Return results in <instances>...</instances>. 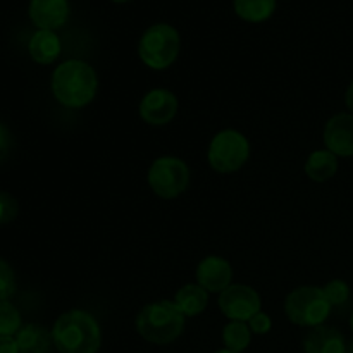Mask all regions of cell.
Segmentation results:
<instances>
[{"mask_svg":"<svg viewBox=\"0 0 353 353\" xmlns=\"http://www.w3.org/2000/svg\"><path fill=\"white\" fill-rule=\"evenodd\" d=\"M50 86L59 103L69 109H81L95 99L99 78L95 69L85 61L69 59L55 68Z\"/></svg>","mask_w":353,"mask_h":353,"instance_id":"cell-1","label":"cell"},{"mask_svg":"<svg viewBox=\"0 0 353 353\" xmlns=\"http://www.w3.org/2000/svg\"><path fill=\"white\" fill-rule=\"evenodd\" d=\"M52 338L59 353H97L102 345V331L95 317L78 309L57 317Z\"/></svg>","mask_w":353,"mask_h":353,"instance_id":"cell-2","label":"cell"},{"mask_svg":"<svg viewBox=\"0 0 353 353\" xmlns=\"http://www.w3.org/2000/svg\"><path fill=\"white\" fill-rule=\"evenodd\" d=\"M185 330V316L171 300H161L143 307L137 316V331L145 341L169 345Z\"/></svg>","mask_w":353,"mask_h":353,"instance_id":"cell-3","label":"cell"},{"mask_svg":"<svg viewBox=\"0 0 353 353\" xmlns=\"http://www.w3.org/2000/svg\"><path fill=\"white\" fill-rule=\"evenodd\" d=\"M179 48H181V38L178 30L171 24L159 23L141 34L138 54L145 65L155 71H162L174 64L179 55Z\"/></svg>","mask_w":353,"mask_h":353,"instance_id":"cell-4","label":"cell"},{"mask_svg":"<svg viewBox=\"0 0 353 353\" xmlns=\"http://www.w3.org/2000/svg\"><path fill=\"white\" fill-rule=\"evenodd\" d=\"M331 303L327 302L323 288L317 286H300L288 293L285 300V314L293 324L303 327L323 326L330 317Z\"/></svg>","mask_w":353,"mask_h":353,"instance_id":"cell-5","label":"cell"},{"mask_svg":"<svg viewBox=\"0 0 353 353\" xmlns=\"http://www.w3.org/2000/svg\"><path fill=\"white\" fill-rule=\"evenodd\" d=\"M250 157V143L247 137L236 130H223L212 138L207 159L214 171L221 174L234 172L243 168Z\"/></svg>","mask_w":353,"mask_h":353,"instance_id":"cell-6","label":"cell"},{"mask_svg":"<svg viewBox=\"0 0 353 353\" xmlns=\"http://www.w3.org/2000/svg\"><path fill=\"white\" fill-rule=\"evenodd\" d=\"M147 179L155 195L171 200L186 192L190 185V169L181 159L165 155L155 159L148 169Z\"/></svg>","mask_w":353,"mask_h":353,"instance_id":"cell-7","label":"cell"},{"mask_svg":"<svg viewBox=\"0 0 353 353\" xmlns=\"http://www.w3.org/2000/svg\"><path fill=\"white\" fill-rule=\"evenodd\" d=\"M219 309L230 321L248 323L261 312V295L247 285H231L219 293Z\"/></svg>","mask_w":353,"mask_h":353,"instance_id":"cell-8","label":"cell"},{"mask_svg":"<svg viewBox=\"0 0 353 353\" xmlns=\"http://www.w3.org/2000/svg\"><path fill=\"white\" fill-rule=\"evenodd\" d=\"M178 99L171 90L154 88L140 102V116L141 119L152 126H164L171 123L178 114Z\"/></svg>","mask_w":353,"mask_h":353,"instance_id":"cell-9","label":"cell"},{"mask_svg":"<svg viewBox=\"0 0 353 353\" xmlns=\"http://www.w3.org/2000/svg\"><path fill=\"white\" fill-rule=\"evenodd\" d=\"M326 150L336 157H353V114H336L324 126Z\"/></svg>","mask_w":353,"mask_h":353,"instance_id":"cell-10","label":"cell"},{"mask_svg":"<svg viewBox=\"0 0 353 353\" xmlns=\"http://www.w3.org/2000/svg\"><path fill=\"white\" fill-rule=\"evenodd\" d=\"M196 281L207 293H223L233 281V268L226 259L209 255L196 268Z\"/></svg>","mask_w":353,"mask_h":353,"instance_id":"cell-11","label":"cell"},{"mask_svg":"<svg viewBox=\"0 0 353 353\" xmlns=\"http://www.w3.org/2000/svg\"><path fill=\"white\" fill-rule=\"evenodd\" d=\"M30 19L38 30H57L64 26L69 17L68 0H31Z\"/></svg>","mask_w":353,"mask_h":353,"instance_id":"cell-12","label":"cell"},{"mask_svg":"<svg viewBox=\"0 0 353 353\" xmlns=\"http://www.w3.org/2000/svg\"><path fill=\"white\" fill-rule=\"evenodd\" d=\"M305 353H347L345 336L334 327L317 326L309 331L303 340Z\"/></svg>","mask_w":353,"mask_h":353,"instance_id":"cell-13","label":"cell"},{"mask_svg":"<svg viewBox=\"0 0 353 353\" xmlns=\"http://www.w3.org/2000/svg\"><path fill=\"white\" fill-rule=\"evenodd\" d=\"M61 40H59L57 34L50 30H38L37 33L31 37L30 45H28V50H30L31 59H33L37 64H52L54 61H57L59 55H61Z\"/></svg>","mask_w":353,"mask_h":353,"instance_id":"cell-14","label":"cell"},{"mask_svg":"<svg viewBox=\"0 0 353 353\" xmlns=\"http://www.w3.org/2000/svg\"><path fill=\"white\" fill-rule=\"evenodd\" d=\"M19 353H48L54 347L52 331L40 324H26L16 334Z\"/></svg>","mask_w":353,"mask_h":353,"instance_id":"cell-15","label":"cell"},{"mask_svg":"<svg viewBox=\"0 0 353 353\" xmlns=\"http://www.w3.org/2000/svg\"><path fill=\"white\" fill-rule=\"evenodd\" d=\"M179 310L185 317H195L200 316L203 310L207 309L209 303V293L202 288L200 285H185L183 288L178 290L174 295V300Z\"/></svg>","mask_w":353,"mask_h":353,"instance_id":"cell-16","label":"cell"},{"mask_svg":"<svg viewBox=\"0 0 353 353\" xmlns=\"http://www.w3.org/2000/svg\"><path fill=\"white\" fill-rule=\"evenodd\" d=\"M338 171V157L330 150H316L305 162V172L312 181H330Z\"/></svg>","mask_w":353,"mask_h":353,"instance_id":"cell-17","label":"cell"},{"mask_svg":"<svg viewBox=\"0 0 353 353\" xmlns=\"http://www.w3.org/2000/svg\"><path fill=\"white\" fill-rule=\"evenodd\" d=\"M233 7L247 23H262L274 14L276 0H233Z\"/></svg>","mask_w":353,"mask_h":353,"instance_id":"cell-18","label":"cell"},{"mask_svg":"<svg viewBox=\"0 0 353 353\" xmlns=\"http://www.w3.org/2000/svg\"><path fill=\"white\" fill-rule=\"evenodd\" d=\"M223 341L226 350H231L234 353H241L250 347L252 341V331L247 323L241 321H231L224 326L223 330Z\"/></svg>","mask_w":353,"mask_h":353,"instance_id":"cell-19","label":"cell"},{"mask_svg":"<svg viewBox=\"0 0 353 353\" xmlns=\"http://www.w3.org/2000/svg\"><path fill=\"white\" fill-rule=\"evenodd\" d=\"M23 327L21 314L9 300L0 302V336H16Z\"/></svg>","mask_w":353,"mask_h":353,"instance_id":"cell-20","label":"cell"},{"mask_svg":"<svg viewBox=\"0 0 353 353\" xmlns=\"http://www.w3.org/2000/svg\"><path fill=\"white\" fill-rule=\"evenodd\" d=\"M323 290L327 302L331 303V307L345 305L348 302V299H350V286L343 279H333Z\"/></svg>","mask_w":353,"mask_h":353,"instance_id":"cell-21","label":"cell"},{"mask_svg":"<svg viewBox=\"0 0 353 353\" xmlns=\"http://www.w3.org/2000/svg\"><path fill=\"white\" fill-rule=\"evenodd\" d=\"M16 292V274L3 259H0V302L9 300Z\"/></svg>","mask_w":353,"mask_h":353,"instance_id":"cell-22","label":"cell"},{"mask_svg":"<svg viewBox=\"0 0 353 353\" xmlns=\"http://www.w3.org/2000/svg\"><path fill=\"white\" fill-rule=\"evenodd\" d=\"M17 212H19L17 200L10 193L0 190V224L12 223L17 217Z\"/></svg>","mask_w":353,"mask_h":353,"instance_id":"cell-23","label":"cell"},{"mask_svg":"<svg viewBox=\"0 0 353 353\" xmlns=\"http://www.w3.org/2000/svg\"><path fill=\"white\" fill-rule=\"evenodd\" d=\"M247 324H248V327H250L252 333H255V334H268L272 327L271 317H269L265 312H262V310L259 314H255V316L252 317Z\"/></svg>","mask_w":353,"mask_h":353,"instance_id":"cell-24","label":"cell"},{"mask_svg":"<svg viewBox=\"0 0 353 353\" xmlns=\"http://www.w3.org/2000/svg\"><path fill=\"white\" fill-rule=\"evenodd\" d=\"M12 150V134L6 124L0 123V162L6 161Z\"/></svg>","mask_w":353,"mask_h":353,"instance_id":"cell-25","label":"cell"},{"mask_svg":"<svg viewBox=\"0 0 353 353\" xmlns=\"http://www.w3.org/2000/svg\"><path fill=\"white\" fill-rule=\"evenodd\" d=\"M0 353H19V347L14 336H0Z\"/></svg>","mask_w":353,"mask_h":353,"instance_id":"cell-26","label":"cell"},{"mask_svg":"<svg viewBox=\"0 0 353 353\" xmlns=\"http://www.w3.org/2000/svg\"><path fill=\"white\" fill-rule=\"evenodd\" d=\"M345 103H347L350 114H353V81L350 83V86H348V90H347V95H345Z\"/></svg>","mask_w":353,"mask_h":353,"instance_id":"cell-27","label":"cell"},{"mask_svg":"<svg viewBox=\"0 0 353 353\" xmlns=\"http://www.w3.org/2000/svg\"><path fill=\"white\" fill-rule=\"evenodd\" d=\"M214 353H234V352H231V350H226V348H224V350H217V352H214Z\"/></svg>","mask_w":353,"mask_h":353,"instance_id":"cell-28","label":"cell"},{"mask_svg":"<svg viewBox=\"0 0 353 353\" xmlns=\"http://www.w3.org/2000/svg\"><path fill=\"white\" fill-rule=\"evenodd\" d=\"M112 2H117V3H124V2H130V0H112Z\"/></svg>","mask_w":353,"mask_h":353,"instance_id":"cell-29","label":"cell"},{"mask_svg":"<svg viewBox=\"0 0 353 353\" xmlns=\"http://www.w3.org/2000/svg\"><path fill=\"white\" fill-rule=\"evenodd\" d=\"M350 327H352V331H353V312H352V316H350Z\"/></svg>","mask_w":353,"mask_h":353,"instance_id":"cell-30","label":"cell"},{"mask_svg":"<svg viewBox=\"0 0 353 353\" xmlns=\"http://www.w3.org/2000/svg\"><path fill=\"white\" fill-rule=\"evenodd\" d=\"M347 353H353V343L350 345V348H348V352Z\"/></svg>","mask_w":353,"mask_h":353,"instance_id":"cell-31","label":"cell"}]
</instances>
